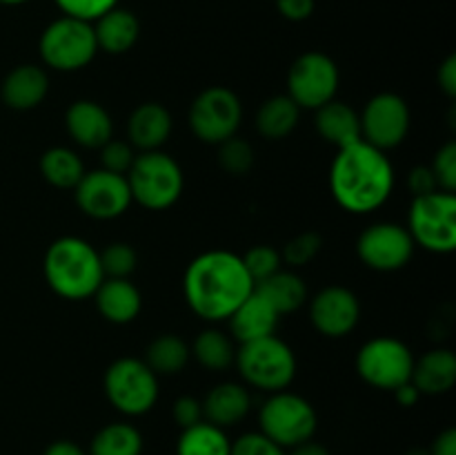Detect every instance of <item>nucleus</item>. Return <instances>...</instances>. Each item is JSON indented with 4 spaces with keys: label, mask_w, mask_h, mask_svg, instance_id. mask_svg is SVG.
Here are the masks:
<instances>
[{
    "label": "nucleus",
    "mask_w": 456,
    "mask_h": 455,
    "mask_svg": "<svg viewBox=\"0 0 456 455\" xmlns=\"http://www.w3.org/2000/svg\"><path fill=\"white\" fill-rule=\"evenodd\" d=\"M254 293L243 257L230 250H208L191 259L183 275V294L196 317L209 324L230 319Z\"/></svg>",
    "instance_id": "f257e3e1"
},
{
    "label": "nucleus",
    "mask_w": 456,
    "mask_h": 455,
    "mask_svg": "<svg viewBox=\"0 0 456 455\" xmlns=\"http://www.w3.org/2000/svg\"><path fill=\"white\" fill-rule=\"evenodd\" d=\"M395 190V168L386 152L356 141L338 150L330 168V192L350 214H368L381 208Z\"/></svg>",
    "instance_id": "f03ea898"
},
{
    "label": "nucleus",
    "mask_w": 456,
    "mask_h": 455,
    "mask_svg": "<svg viewBox=\"0 0 456 455\" xmlns=\"http://www.w3.org/2000/svg\"><path fill=\"white\" fill-rule=\"evenodd\" d=\"M43 272L49 288L69 302L94 297L105 279L101 252L80 236H61L53 241L45 252Z\"/></svg>",
    "instance_id": "7ed1b4c3"
},
{
    "label": "nucleus",
    "mask_w": 456,
    "mask_h": 455,
    "mask_svg": "<svg viewBox=\"0 0 456 455\" xmlns=\"http://www.w3.org/2000/svg\"><path fill=\"white\" fill-rule=\"evenodd\" d=\"M234 366L248 386L265 393L288 391L289 384L297 377V355L276 335L256 339V342L240 343L236 348Z\"/></svg>",
    "instance_id": "20e7f679"
},
{
    "label": "nucleus",
    "mask_w": 456,
    "mask_h": 455,
    "mask_svg": "<svg viewBox=\"0 0 456 455\" xmlns=\"http://www.w3.org/2000/svg\"><path fill=\"white\" fill-rule=\"evenodd\" d=\"M125 178L132 192V201L154 212L172 208L185 187V177L178 161L160 150L138 152Z\"/></svg>",
    "instance_id": "39448f33"
},
{
    "label": "nucleus",
    "mask_w": 456,
    "mask_h": 455,
    "mask_svg": "<svg viewBox=\"0 0 456 455\" xmlns=\"http://www.w3.org/2000/svg\"><path fill=\"white\" fill-rule=\"evenodd\" d=\"M38 54L49 70H85L98 54L94 25L69 16L56 18L40 34Z\"/></svg>",
    "instance_id": "423d86ee"
},
{
    "label": "nucleus",
    "mask_w": 456,
    "mask_h": 455,
    "mask_svg": "<svg viewBox=\"0 0 456 455\" xmlns=\"http://www.w3.org/2000/svg\"><path fill=\"white\" fill-rule=\"evenodd\" d=\"M105 395L118 413L138 418L150 413L159 401V375L142 360L120 357L105 370Z\"/></svg>",
    "instance_id": "0eeeda50"
},
{
    "label": "nucleus",
    "mask_w": 456,
    "mask_h": 455,
    "mask_svg": "<svg viewBox=\"0 0 456 455\" xmlns=\"http://www.w3.org/2000/svg\"><path fill=\"white\" fill-rule=\"evenodd\" d=\"M408 232L414 245L435 254L456 250V196L436 190L432 194L414 196L408 214Z\"/></svg>",
    "instance_id": "6e6552de"
},
{
    "label": "nucleus",
    "mask_w": 456,
    "mask_h": 455,
    "mask_svg": "<svg viewBox=\"0 0 456 455\" xmlns=\"http://www.w3.org/2000/svg\"><path fill=\"white\" fill-rule=\"evenodd\" d=\"M261 433L283 449L301 444L314 437L319 418L305 397L289 391L272 393L258 413Z\"/></svg>",
    "instance_id": "1a4fd4ad"
},
{
    "label": "nucleus",
    "mask_w": 456,
    "mask_h": 455,
    "mask_svg": "<svg viewBox=\"0 0 456 455\" xmlns=\"http://www.w3.org/2000/svg\"><path fill=\"white\" fill-rule=\"evenodd\" d=\"M190 128L199 141L208 145H221L227 138L236 136L243 123V103L230 87L203 89L190 105Z\"/></svg>",
    "instance_id": "9d476101"
},
{
    "label": "nucleus",
    "mask_w": 456,
    "mask_h": 455,
    "mask_svg": "<svg viewBox=\"0 0 456 455\" xmlns=\"http://www.w3.org/2000/svg\"><path fill=\"white\" fill-rule=\"evenodd\" d=\"M414 355L408 343L396 337H374L356 352V373L379 391H395L412 377Z\"/></svg>",
    "instance_id": "9b49d317"
},
{
    "label": "nucleus",
    "mask_w": 456,
    "mask_h": 455,
    "mask_svg": "<svg viewBox=\"0 0 456 455\" xmlns=\"http://www.w3.org/2000/svg\"><path fill=\"white\" fill-rule=\"evenodd\" d=\"M341 74L332 56L323 52H305L289 65L288 96L301 110H319L337 98Z\"/></svg>",
    "instance_id": "f8f14e48"
},
{
    "label": "nucleus",
    "mask_w": 456,
    "mask_h": 455,
    "mask_svg": "<svg viewBox=\"0 0 456 455\" xmlns=\"http://www.w3.org/2000/svg\"><path fill=\"white\" fill-rule=\"evenodd\" d=\"M359 119L361 138L383 152L399 147L408 138L410 125H412L408 103L395 92H381L370 98Z\"/></svg>",
    "instance_id": "ddd939ff"
},
{
    "label": "nucleus",
    "mask_w": 456,
    "mask_h": 455,
    "mask_svg": "<svg viewBox=\"0 0 456 455\" xmlns=\"http://www.w3.org/2000/svg\"><path fill=\"white\" fill-rule=\"evenodd\" d=\"M414 241L408 228L395 221H379L365 228L356 241V254L363 266L377 272H395L410 263Z\"/></svg>",
    "instance_id": "4468645a"
},
{
    "label": "nucleus",
    "mask_w": 456,
    "mask_h": 455,
    "mask_svg": "<svg viewBox=\"0 0 456 455\" xmlns=\"http://www.w3.org/2000/svg\"><path fill=\"white\" fill-rule=\"evenodd\" d=\"M74 199L80 212L87 217L111 221L127 212L132 205V192H129L125 174L98 168L83 174L78 186L74 187Z\"/></svg>",
    "instance_id": "2eb2a0df"
},
{
    "label": "nucleus",
    "mask_w": 456,
    "mask_h": 455,
    "mask_svg": "<svg viewBox=\"0 0 456 455\" xmlns=\"http://www.w3.org/2000/svg\"><path fill=\"white\" fill-rule=\"evenodd\" d=\"M361 319L359 297L346 285H328L310 302V321L323 337L341 339L356 328Z\"/></svg>",
    "instance_id": "dca6fc26"
},
{
    "label": "nucleus",
    "mask_w": 456,
    "mask_h": 455,
    "mask_svg": "<svg viewBox=\"0 0 456 455\" xmlns=\"http://www.w3.org/2000/svg\"><path fill=\"white\" fill-rule=\"evenodd\" d=\"M65 128L76 145L85 150H101L110 138H114V120L110 112L89 98H80L67 107Z\"/></svg>",
    "instance_id": "f3484780"
},
{
    "label": "nucleus",
    "mask_w": 456,
    "mask_h": 455,
    "mask_svg": "<svg viewBox=\"0 0 456 455\" xmlns=\"http://www.w3.org/2000/svg\"><path fill=\"white\" fill-rule=\"evenodd\" d=\"M172 114L160 103H142L127 119V143L138 152L160 150L172 134Z\"/></svg>",
    "instance_id": "a211bd4d"
},
{
    "label": "nucleus",
    "mask_w": 456,
    "mask_h": 455,
    "mask_svg": "<svg viewBox=\"0 0 456 455\" xmlns=\"http://www.w3.org/2000/svg\"><path fill=\"white\" fill-rule=\"evenodd\" d=\"M49 94V76L40 65H18L4 76L0 96L9 110L29 112L38 107Z\"/></svg>",
    "instance_id": "6ab92c4d"
},
{
    "label": "nucleus",
    "mask_w": 456,
    "mask_h": 455,
    "mask_svg": "<svg viewBox=\"0 0 456 455\" xmlns=\"http://www.w3.org/2000/svg\"><path fill=\"white\" fill-rule=\"evenodd\" d=\"M98 312L110 324H132L142 308V294L129 279H111L105 277L98 290L94 293Z\"/></svg>",
    "instance_id": "aec40b11"
},
{
    "label": "nucleus",
    "mask_w": 456,
    "mask_h": 455,
    "mask_svg": "<svg viewBox=\"0 0 456 455\" xmlns=\"http://www.w3.org/2000/svg\"><path fill=\"white\" fill-rule=\"evenodd\" d=\"M200 404H203L205 422L218 428H227L236 426L240 419L248 418L249 409H252V395L243 384L223 382L216 384Z\"/></svg>",
    "instance_id": "412c9836"
},
{
    "label": "nucleus",
    "mask_w": 456,
    "mask_h": 455,
    "mask_svg": "<svg viewBox=\"0 0 456 455\" xmlns=\"http://www.w3.org/2000/svg\"><path fill=\"white\" fill-rule=\"evenodd\" d=\"M279 317V312L254 290V293L232 312L227 324H230V335L236 342L248 343L263 337H270V335H276Z\"/></svg>",
    "instance_id": "4be33fe9"
},
{
    "label": "nucleus",
    "mask_w": 456,
    "mask_h": 455,
    "mask_svg": "<svg viewBox=\"0 0 456 455\" xmlns=\"http://www.w3.org/2000/svg\"><path fill=\"white\" fill-rule=\"evenodd\" d=\"M92 25L98 52L111 54V56L127 54L141 38V21L136 18V13L118 7V4L102 13Z\"/></svg>",
    "instance_id": "5701e85b"
},
{
    "label": "nucleus",
    "mask_w": 456,
    "mask_h": 455,
    "mask_svg": "<svg viewBox=\"0 0 456 455\" xmlns=\"http://www.w3.org/2000/svg\"><path fill=\"white\" fill-rule=\"evenodd\" d=\"M316 112V132L325 143L334 145L337 150L352 145L361 138V119L359 112L350 107L347 103L332 98L330 103L321 105Z\"/></svg>",
    "instance_id": "b1692460"
},
{
    "label": "nucleus",
    "mask_w": 456,
    "mask_h": 455,
    "mask_svg": "<svg viewBox=\"0 0 456 455\" xmlns=\"http://www.w3.org/2000/svg\"><path fill=\"white\" fill-rule=\"evenodd\" d=\"M410 382L421 395L448 393L456 382V355L450 348H432L421 360H414Z\"/></svg>",
    "instance_id": "393cba45"
},
{
    "label": "nucleus",
    "mask_w": 456,
    "mask_h": 455,
    "mask_svg": "<svg viewBox=\"0 0 456 455\" xmlns=\"http://www.w3.org/2000/svg\"><path fill=\"white\" fill-rule=\"evenodd\" d=\"M298 119H301V107L288 94H276L258 107L254 128L267 141H283L297 129Z\"/></svg>",
    "instance_id": "a878e982"
},
{
    "label": "nucleus",
    "mask_w": 456,
    "mask_h": 455,
    "mask_svg": "<svg viewBox=\"0 0 456 455\" xmlns=\"http://www.w3.org/2000/svg\"><path fill=\"white\" fill-rule=\"evenodd\" d=\"M258 294L274 308L279 315H289V312L298 310L303 303L307 302V285L297 272L292 270H276L267 279L258 281L254 285Z\"/></svg>",
    "instance_id": "bb28decb"
},
{
    "label": "nucleus",
    "mask_w": 456,
    "mask_h": 455,
    "mask_svg": "<svg viewBox=\"0 0 456 455\" xmlns=\"http://www.w3.org/2000/svg\"><path fill=\"white\" fill-rule=\"evenodd\" d=\"M38 168L45 181L58 190H74L85 174L83 159L74 150L62 145L43 152Z\"/></svg>",
    "instance_id": "cd10ccee"
},
{
    "label": "nucleus",
    "mask_w": 456,
    "mask_h": 455,
    "mask_svg": "<svg viewBox=\"0 0 456 455\" xmlns=\"http://www.w3.org/2000/svg\"><path fill=\"white\" fill-rule=\"evenodd\" d=\"M191 351L183 337L174 333L159 335L151 339L145 351V364L154 370L156 375H178L190 361Z\"/></svg>",
    "instance_id": "c85d7f7f"
},
{
    "label": "nucleus",
    "mask_w": 456,
    "mask_h": 455,
    "mask_svg": "<svg viewBox=\"0 0 456 455\" xmlns=\"http://www.w3.org/2000/svg\"><path fill=\"white\" fill-rule=\"evenodd\" d=\"M232 442L225 435V428H218L209 422H199L190 428H183L176 444V455H230Z\"/></svg>",
    "instance_id": "c756f323"
},
{
    "label": "nucleus",
    "mask_w": 456,
    "mask_h": 455,
    "mask_svg": "<svg viewBox=\"0 0 456 455\" xmlns=\"http://www.w3.org/2000/svg\"><path fill=\"white\" fill-rule=\"evenodd\" d=\"M191 355L199 361L203 368L208 370H225L234 364L236 348L232 343V337H227L223 330L218 328H205L196 335L194 343H191Z\"/></svg>",
    "instance_id": "7c9ffc66"
},
{
    "label": "nucleus",
    "mask_w": 456,
    "mask_h": 455,
    "mask_svg": "<svg viewBox=\"0 0 456 455\" xmlns=\"http://www.w3.org/2000/svg\"><path fill=\"white\" fill-rule=\"evenodd\" d=\"M142 435L127 422H111L94 435L89 455H141Z\"/></svg>",
    "instance_id": "2f4dec72"
},
{
    "label": "nucleus",
    "mask_w": 456,
    "mask_h": 455,
    "mask_svg": "<svg viewBox=\"0 0 456 455\" xmlns=\"http://www.w3.org/2000/svg\"><path fill=\"white\" fill-rule=\"evenodd\" d=\"M218 147V165L232 177H243L254 165V150L245 138L232 136Z\"/></svg>",
    "instance_id": "473e14b6"
},
{
    "label": "nucleus",
    "mask_w": 456,
    "mask_h": 455,
    "mask_svg": "<svg viewBox=\"0 0 456 455\" xmlns=\"http://www.w3.org/2000/svg\"><path fill=\"white\" fill-rule=\"evenodd\" d=\"M101 266L105 277H111V279H129V275L138 266V254L125 241H114V244H110L101 252Z\"/></svg>",
    "instance_id": "72a5a7b5"
},
{
    "label": "nucleus",
    "mask_w": 456,
    "mask_h": 455,
    "mask_svg": "<svg viewBox=\"0 0 456 455\" xmlns=\"http://www.w3.org/2000/svg\"><path fill=\"white\" fill-rule=\"evenodd\" d=\"M321 248H323V239H321L319 232H301V235L292 236V239L283 245L281 259H283L288 266L303 268L307 266L312 259H316Z\"/></svg>",
    "instance_id": "f704fd0d"
},
{
    "label": "nucleus",
    "mask_w": 456,
    "mask_h": 455,
    "mask_svg": "<svg viewBox=\"0 0 456 455\" xmlns=\"http://www.w3.org/2000/svg\"><path fill=\"white\" fill-rule=\"evenodd\" d=\"M243 263L248 275L252 277L254 285H256L258 281L267 279V277L274 275L276 270H281L283 259H281L279 250L272 248V245H254V248H249L248 252H245Z\"/></svg>",
    "instance_id": "c9c22d12"
},
{
    "label": "nucleus",
    "mask_w": 456,
    "mask_h": 455,
    "mask_svg": "<svg viewBox=\"0 0 456 455\" xmlns=\"http://www.w3.org/2000/svg\"><path fill=\"white\" fill-rule=\"evenodd\" d=\"M56 7L61 9L62 16L78 18V21L94 22L107 13L110 9H114L118 4V0H53Z\"/></svg>",
    "instance_id": "e433bc0d"
},
{
    "label": "nucleus",
    "mask_w": 456,
    "mask_h": 455,
    "mask_svg": "<svg viewBox=\"0 0 456 455\" xmlns=\"http://www.w3.org/2000/svg\"><path fill=\"white\" fill-rule=\"evenodd\" d=\"M134 159H136V152H134V147L129 145L127 141L110 138V141L101 147V168L107 170V172L127 174Z\"/></svg>",
    "instance_id": "4c0bfd02"
},
{
    "label": "nucleus",
    "mask_w": 456,
    "mask_h": 455,
    "mask_svg": "<svg viewBox=\"0 0 456 455\" xmlns=\"http://www.w3.org/2000/svg\"><path fill=\"white\" fill-rule=\"evenodd\" d=\"M432 172H435L436 186L444 192L456 190V143H445L444 147H439L432 159Z\"/></svg>",
    "instance_id": "58836bf2"
},
{
    "label": "nucleus",
    "mask_w": 456,
    "mask_h": 455,
    "mask_svg": "<svg viewBox=\"0 0 456 455\" xmlns=\"http://www.w3.org/2000/svg\"><path fill=\"white\" fill-rule=\"evenodd\" d=\"M230 455H288L283 446L272 442L270 437L258 433H245L239 440L232 442Z\"/></svg>",
    "instance_id": "ea45409f"
},
{
    "label": "nucleus",
    "mask_w": 456,
    "mask_h": 455,
    "mask_svg": "<svg viewBox=\"0 0 456 455\" xmlns=\"http://www.w3.org/2000/svg\"><path fill=\"white\" fill-rule=\"evenodd\" d=\"M174 419L181 428H190L203 422V404L196 397L183 395L174 401Z\"/></svg>",
    "instance_id": "a19ab883"
},
{
    "label": "nucleus",
    "mask_w": 456,
    "mask_h": 455,
    "mask_svg": "<svg viewBox=\"0 0 456 455\" xmlns=\"http://www.w3.org/2000/svg\"><path fill=\"white\" fill-rule=\"evenodd\" d=\"M408 187L412 190L414 196L432 194V192L439 190V186H436L435 172H432L430 165H417V168L410 170Z\"/></svg>",
    "instance_id": "79ce46f5"
},
{
    "label": "nucleus",
    "mask_w": 456,
    "mask_h": 455,
    "mask_svg": "<svg viewBox=\"0 0 456 455\" xmlns=\"http://www.w3.org/2000/svg\"><path fill=\"white\" fill-rule=\"evenodd\" d=\"M316 0H276V9L285 21L301 22L314 13Z\"/></svg>",
    "instance_id": "37998d69"
},
{
    "label": "nucleus",
    "mask_w": 456,
    "mask_h": 455,
    "mask_svg": "<svg viewBox=\"0 0 456 455\" xmlns=\"http://www.w3.org/2000/svg\"><path fill=\"white\" fill-rule=\"evenodd\" d=\"M436 83H439L441 92H444L445 96H450V98L456 96V56L454 54H450V56L441 62L439 74H436Z\"/></svg>",
    "instance_id": "c03bdc74"
},
{
    "label": "nucleus",
    "mask_w": 456,
    "mask_h": 455,
    "mask_svg": "<svg viewBox=\"0 0 456 455\" xmlns=\"http://www.w3.org/2000/svg\"><path fill=\"white\" fill-rule=\"evenodd\" d=\"M428 455H456V431L454 428H445L435 442Z\"/></svg>",
    "instance_id": "a18cd8bd"
},
{
    "label": "nucleus",
    "mask_w": 456,
    "mask_h": 455,
    "mask_svg": "<svg viewBox=\"0 0 456 455\" xmlns=\"http://www.w3.org/2000/svg\"><path fill=\"white\" fill-rule=\"evenodd\" d=\"M395 397L396 401H399L401 406H405V409H410V406H414L419 401V397H421V393H419V388L414 386L412 382H405L403 386L395 388Z\"/></svg>",
    "instance_id": "49530a36"
},
{
    "label": "nucleus",
    "mask_w": 456,
    "mask_h": 455,
    "mask_svg": "<svg viewBox=\"0 0 456 455\" xmlns=\"http://www.w3.org/2000/svg\"><path fill=\"white\" fill-rule=\"evenodd\" d=\"M43 455H87L83 449H80L76 442L71 440H58L53 442V444H49L47 449H45Z\"/></svg>",
    "instance_id": "de8ad7c7"
},
{
    "label": "nucleus",
    "mask_w": 456,
    "mask_h": 455,
    "mask_svg": "<svg viewBox=\"0 0 456 455\" xmlns=\"http://www.w3.org/2000/svg\"><path fill=\"white\" fill-rule=\"evenodd\" d=\"M288 455H330V451L325 449L323 444H319V442L307 440V442H301V444L292 446V451H289Z\"/></svg>",
    "instance_id": "09e8293b"
},
{
    "label": "nucleus",
    "mask_w": 456,
    "mask_h": 455,
    "mask_svg": "<svg viewBox=\"0 0 456 455\" xmlns=\"http://www.w3.org/2000/svg\"><path fill=\"white\" fill-rule=\"evenodd\" d=\"M29 0H0V4H7V7H16V4H25Z\"/></svg>",
    "instance_id": "8fccbe9b"
}]
</instances>
